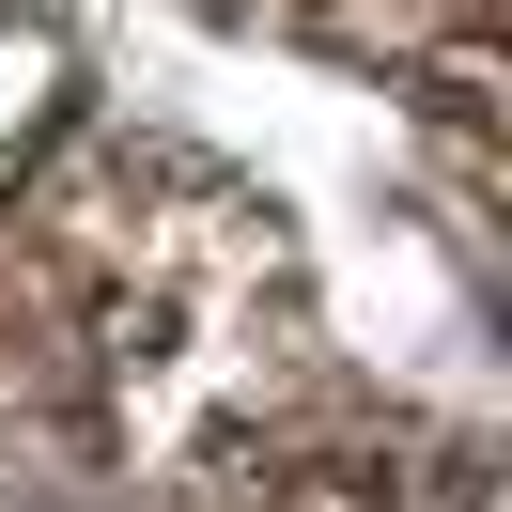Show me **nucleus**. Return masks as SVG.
<instances>
[{
    "label": "nucleus",
    "mask_w": 512,
    "mask_h": 512,
    "mask_svg": "<svg viewBox=\"0 0 512 512\" xmlns=\"http://www.w3.org/2000/svg\"><path fill=\"white\" fill-rule=\"evenodd\" d=\"M47 109H63V47H47V32H16V16H0V140H32Z\"/></svg>",
    "instance_id": "1"
}]
</instances>
